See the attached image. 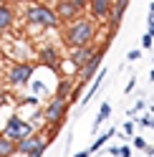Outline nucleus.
Here are the masks:
<instances>
[{"label":"nucleus","mask_w":154,"mask_h":157,"mask_svg":"<svg viewBox=\"0 0 154 157\" xmlns=\"http://www.w3.org/2000/svg\"><path fill=\"white\" fill-rule=\"evenodd\" d=\"M94 36H96V25L94 21H73L68 28H66V43L71 46V51L73 48H86L91 41H94Z\"/></svg>","instance_id":"obj_1"},{"label":"nucleus","mask_w":154,"mask_h":157,"mask_svg":"<svg viewBox=\"0 0 154 157\" xmlns=\"http://www.w3.org/2000/svg\"><path fill=\"white\" fill-rule=\"evenodd\" d=\"M28 23H31L33 28H56V23H58V15H56L53 8L35 3V5L28 8Z\"/></svg>","instance_id":"obj_2"},{"label":"nucleus","mask_w":154,"mask_h":157,"mask_svg":"<svg viewBox=\"0 0 154 157\" xmlns=\"http://www.w3.org/2000/svg\"><path fill=\"white\" fill-rule=\"evenodd\" d=\"M10 142H23V140H28V137L33 134V127H31V122H25V119H20V117H10L8 119V124H5V132H3Z\"/></svg>","instance_id":"obj_3"},{"label":"nucleus","mask_w":154,"mask_h":157,"mask_svg":"<svg viewBox=\"0 0 154 157\" xmlns=\"http://www.w3.org/2000/svg\"><path fill=\"white\" fill-rule=\"evenodd\" d=\"M33 71H35L33 63H15L10 71H8V84H10L13 89H23V86L31 81Z\"/></svg>","instance_id":"obj_4"},{"label":"nucleus","mask_w":154,"mask_h":157,"mask_svg":"<svg viewBox=\"0 0 154 157\" xmlns=\"http://www.w3.org/2000/svg\"><path fill=\"white\" fill-rule=\"evenodd\" d=\"M104 56H106V46H101L99 51L94 53L91 61L79 71V84H81V86H83V84H89V81H94V78L99 76V66H101V61H104Z\"/></svg>","instance_id":"obj_5"},{"label":"nucleus","mask_w":154,"mask_h":157,"mask_svg":"<svg viewBox=\"0 0 154 157\" xmlns=\"http://www.w3.org/2000/svg\"><path fill=\"white\" fill-rule=\"evenodd\" d=\"M56 5H58L56 8V15H58L61 21H71V18H76L89 3H83V0H61V3H56Z\"/></svg>","instance_id":"obj_6"},{"label":"nucleus","mask_w":154,"mask_h":157,"mask_svg":"<svg viewBox=\"0 0 154 157\" xmlns=\"http://www.w3.org/2000/svg\"><path fill=\"white\" fill-rule=\"evenodd\" d=\"M66 109H68V101L53 99L51 104L46 106V112H43V119H46L48 124H58V122H63V117H66Z\"/></svg>","instance_id":"obj_7"},{"label":"nucleus","mask_w":154,"mask_h":157,"mask_svg":"<svg viewBox=\"0 0 154 157\" xmlns=\"http://www.w3.org/2000/svg\"><path fill=\"white\" fill-rule=\"evenodd\" d=\"M94 53H96V51H94L91 46H86V48H73V51H71V63L79 66V71H81V68L94 58Z\"/></svg>","instance_id":"obj_8"},{"label":"nucleus","mask_w":154,"mask_h":157,"mask_svg":"<svg viewBox=\"0 0 154 157\" xmlns=\"http://www.w3.org/2000/svg\"><path fill=\"white\" fill-rule=\"evenodd\" d=\"M127 8H129V0H116L114 3V8H111V36L116 33V28H119V23H121V18H124V13H127Z\"/></svg>","instance_id":"obj_9"},{"label":"nucleus","mask_w":154,"mask_h":157,"mask_svg":"<svg viewBox=\"0 0 154 157\" xmlns=\"http://www.w3.org/2000/svg\"><path fill=\"white\" fill-rule=\"evenodd\" d=\"M41 147H46L43 144V140H41V137H38L35 132L31 134V137H28V140H23V142H18V152H20V155H33L35 150H41Z\"/></svg>","instance_id":"obj_10"},{"label":"nucleus","mask_w":154,"mask_h":157,"mask_svg":"<svg viewBox=\"0 0 154 157\" xmlns=\"http://www.w3.org/2000/svg\"><path fill=\"white\" fill-rule=\"evenodd\" d=\"M111 8H114L111 0H91V3H89V10H91L94 18H109L111 15Z\"/></svg>","instance_id":"obj_11"},{"label":"nucleus","mask_w":154,"mask_h":157,"mask_svg":"<svg viewBox=\"0 0 154 157\" xmlns=\"http://www.w3.org/2000/svg\"><path fill=\"white\" fill-rule=\"evenodd\" d=\"M13 155H18V144L10 142L5 134H0V157H13Z\"/></svg>","instance_id":"obj_12"},{"label":"nucleus","mask_w":154,"mask_h":157,"mask_svg":"<svg viewBox=\"0 0 154 157\" xmlns=\"http://www.w3.org/2000/svg\"><path fill=\"white\" fill-rule=\"evenodd\" d=\"M13 25V10L8 5H0V33H5Z\"/></svg>","instance_id":"obj_13"},{"label":"nucleus","mask_w":154,"mask_h":157,"mask_svg":"<svg viewBox=\"0 0 154 157\" xmlns=\"http://www.w3.org/2000/svg\"><path fill=\"white\" fill-rule=\"evenodd\" d=\"M68 94H71V81H68V78H63V81L58 84V89H56V99L68 101Z\"/></svg>","instance_id":"obj_14"},{"label":"nucleus","mask_w":154,"mask_h":157,"mask_svg":"<svg viewBox=\"0 0 154 157\" xmlns=\"http://www.w3.org/2000/svg\"><path fill=\"white\" fill-rule=\"evenodd\" d=\"M109 114H111V104L104 101V104H101V109H99V114H96V127H99L104 119H109Z\"/></svg>","instance_id":"obj_15"},{"label":"nucleus","mask_w":154,"mask_h":157,"mask_svg":"<svg viewBox=\"0 0 154 157\" xmlns=\"http://www.w3.org/2000/svg\"><path fill=\"white\" fill-rule=\"evenodd\" d=\"M41 61L48 63V66H53L56 63V51H53V48H43V51H41Z\"/></svg>","instance_id":"obj_16"},{"label":"nucleus","mask_w":154,"mask_h":157,"mask_svg":"<svg viewBox=\"0 0 154 157\" xmlns=\"http://www.w3.org/2000/svg\"><path fill=\"white\" fill-rule=\"evenodd\" d=\"M111 134H114V129H111L109 134H104V137H99V140H96V142H94V144L89 147V152H99V150H101V147H104V144H106V142H109V137H111Z\"/></svg>","instance_id":"obj_17"},{"label":"nucleus","mask_w":154,"mask_h":157,"mask_svg":"<svg viewBox=\"0 0 154 157\" xmlns=\"http://www.w3.org/2000/svg\"><path fill=\"white\" fill-rule=\"evenodd\" d=\"M139 56H141V48H134V51H129V56H127V58H129V61H137Z\"/></svg>","instance_id":"obj_18"},{"label":"nucleus","mask_w":154,"mask_h":157,"mask_svg":"<svg viewBox=\"0 0 154 157\" xmlns=\"http://www.w3.org/2000/svg\"><path fill=\"white\" fill-rule=\"evenodd\" d=\"M144 106H147V101H144V99H139L137 104H134V109H131V114H137V112H141Z\"/></svg>","instance_id":"obj_19"},{"label":"nucleus","mask_w":154,"mask_h":157,"mask_svg":"<svg viewBox=\"0 0 154 157\" xmlns=\"http://www.w3.org/2000/svg\"><path fill=\"white\" fill-rule=\"evenodd\" d=\"M134 147H139V150H147V142H144L141 137H134Z\"/></svg>","instance_id":"obj_20"},{"label":"nucleus","mask_w":154,"mask_h":157,"mask_svg":"<svg viewBox=\"0 0 154 157\" xmlns=\"http://www.w3.org/2000/svg\"><path fill=\"white\" fill-rule=\"evenodd\" d=\"M152 46V36H144L141 38V51H144V48H149Z\"/></svg>","instance_id":"obj_21"},{"label":"nucleus","mask_w":154,"mask_h":157,"mask_svg":"<svg viewBox=\"0 0 154 157\" xmlns=\"http://www.w3.org/2000/svg\"><path fill=\"white\" fill-rule=\"evenodd\" d=\"M134 127H137L134 122H127V124H124V132H127V134H134Z\"/></svg>","instance_id":"obj_22"},{"label":"nucleus","mask_w":154,"mask_h":157,"mask_svg":"<svg viewBox=\"0 0 154 157\" xmlns=\"http://www.w3.org/2000/svg\"><path fill=\"white\" fill-rule=\"evenodd\" d=\"M43 152H46V147H41V150H35L33 155H28V157H43Z\"/></svg>","instance_id":"obj_23"},{"label":"nucleus","mask_w":154,"mask_h":157,"mask_svg":"<svg viewBox=\"0 0 154 157\" xmlns=\"http://www.w3.org/2000/svg\"><path fill=\"white\" fill-rule=\"evenodd\" d=\"M131 155V150H129V147H121V157H129Z\"/></svg>","instance_id":"obj_24"},{"label":"nucleus","mask_w":154,"mask_h":157,"mask_svg":"<svg viewBox=\"0 0 154 157\" xmlns=\"http://www.w3.org/2000/svg\"><path fill=\"white\" fill-rule=\"evenodd\" d=\"M144 152H147L149 157H154V147H152V144H147V150H144Z\"/></svg>","instance_id":"obj_25"},{"label":"nucleus","mask_w":154,"mask_h":157,"mask_svg":"<svg viewBox=\"0 0 154 157\" xmlns=\"http://www.w3.org/2000/svg\"><path fill=\"white\" fill-rule=\"evenodd\" d=\"M89 155H91V152H89V150H86V152H76L73 157H89Z\"/></svg>","instance_id":"obj_26"},{"label":"nucleus","mask_w":154,"mask_h":157,"mask_svg":"<svg viewBox=\"0 0 154 157\" xmlns=\"http://www.w3.org/2000/svg\"><path fill=\"white\" fill-rule=\"evenodd\" d=\"M3 104H5V94L0 91V106H3Z\"/></svg>","instance_id":"obj_27"},{"label":"nucleus","mask_w":154,"mask_h":157,"mask_svg":"<svg viewBox=\"0 0 154 157\" xmlns=\"http://www.w3.org/2000/svg\"><path fill=\"white\" fill-rule=\"evenodd\" d=\"M149 13H152V15H154V3H149Z\"/></svg>","instance_id":"obj_28"},{"label":"nucleus","mask_w":154,"mask_h":157,"mask_svg":"<svg viewBox=\"0 0 154 157\" xmlns=\"http://www.w3.org/2000/svg\"><path fill=\"white\" fill-rule=\"evenodd\" d=\"M149 76H152V78H154V68H152V74H149Z\"/></svg>","instance_id":"obj_29"}]
</instances>
